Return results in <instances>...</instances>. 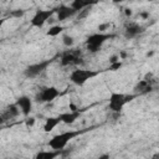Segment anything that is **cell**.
I'll use <instances>...</instances> for the list:
<instances>
[{
  "label": "cell",
  "instance_id": "obj_11",
  "mask_svg": "<svg viewBox=\"0 0 159 159\" xmlns=\"http://www.w3.org/2000/svg\"><path fill=\"white\" fill-rule=\"evenodd\" d=\"M144 31V29L142 26H139L138 24L133 22V24H129L125 26L124 29V37L128 39V40H132L134 37H137L139 34H142Z\"/></svg>",
  "mask_w": 159,
  "mask_h": 159
},
{
  "label": "cell",
  "instance_id": "obj_5",
  "mask_svg": "<svg viewBox=\"0 0 159 159\" xmlns=\"http://www.w3.org/2000/svg\"><path fill=\"white\" fill-rule=\"evenodd\" d=\"M53 14H56V9H47V10L40 9V10H37V11L35 12V15L32 16L30 24H31L32 27L41 29V27L52 17Z\"/></svg>",
  "mask_w": 159,
  "mask_h": 159
},
{
  "label": "cell",
  "instance_id": "obj_21",
  "mask_svg": "<svg viewBox=\"0 0 159 159\" xmlns=\"http://www.w3.org/2000/svg\"><path fill=\"white\" fill-rule=\"evenodd\" d=\"M25 14V10H16L12 12V16H16V17H20V16H24Z\"/></svg>",
  "mask_w": 159,
  "mask_h": 159
},
{
  "label": "cell",
  "instance_id": "obj_22",
  "mask_svg": "<svg viewBox=\"0 0 159 159\" xmlns=\"http://www.w3.org/2000/svg\"><path fill=\"white\" fill-rule=\"evenodd\" d=\"M139 16L143 20H147V19H149V11H142V12H139Z\"/></svg>",
  "mask_w": 159,
  "mask_h": 159
},
{
  "label": "cell",
  "instance_id": "obj_29",
  "mask_svg": "<svg viewBox=\"0 0 159 159\" xmlns=\"http://www.w3.org/2000/svg\"><path fill=\"white\" fill-rule=\"evenodd\" d=\"M10 1H15V0H10Z\"/></svg>",
  "mask_w": 159,
  "mask_h": 159
},
{
  "label": "cell",
  "instance_id": "obj_18",
  "mask_svg": "<svg viewBox=\"0 0 159 159\" xmlns=\"http://www.w3.org/2000/svg\"><path fill=\"white\" fill-rule=\"evenodd\" d=\"M62 42H63V45L65 46H67V47H71L72 45H73V37L72 36H70V35H65L63 37H62Z\"/></svg>",
  "mask_w": 159,
  "mask_h": 159
},
{
  "label": "cell",
  "instance_id": "obj_24",
  "mask_svg": "<svg viewBox=\"0 0 159 159\" xmlns=\"http://www.w3.org/2000/svg\"><path fill=\"white\" fill-rule=\"evenodd\" d=\"M124 12H125V15H127V16H130V15H132V10H130V9H125V11H124Z\"/></svg>",
  "mask_w": 159,
  "mask_h": 159
},
{
  "label": "cell",
  "instance_id": "obj_10",
  "mask_svg": "<svg viewBox=\"0 0 159 159\" xmlns=\"http://www.w3.org/2000/svg\"><path fill=\"white\" fill-rule=\"evenodd\" d=\"M77 14V11L70 5H60L56 7V16L58 21H65L72 16H75Z\"/></svg>",
  "mask_w": 159,
  "mask_h": 159
},
{
  "label": "cell",
  "instance_id": "obj_1",
  "mask_svg": "<svg viewBox=\"0 0 159 159\" xmlns=\"http://www.w3.org/2000/svg\"><path fill=\"white\" fill-rule=\"evenodd\" d=\"M135 98V94H125V93H120V92H112L109 94L108 98V108L113 112V113H119L124 106L133 101Z\"/></svg>",
  "mask_w": 159,
  "mask_h": 159
},
{
  "label": "cell",
  "instance_id": "obj_8",
  "mask_svg": "<svg viewBox=\"0 0 159 159\" xmlns=\"http://www.w3.org/2000/svg\"><path fill=\"white\" fill-rule=\"evenodd\" d=\"M80 55H81V51H67V52H65L60 58L61 66H71V65L80 63L81 62Z\"/></svg>",
  "mask_w": 159,
  "mask_h": 159
},
{
  "label": "cell",
  "instance_id": "obj_19",
  "mask_svg": "<svg viewBox=\"0 0 159 159\" xmlns=\"http://www.w3.org/2000/svg\"><path fill=\"white\" fill-rule=\"evenodd\" d=\"M120 67H122V62H120V61H117V62H114V63H111L109 70H111V71H117V70H119Z\"/></svg>",
  "mask_w": 159,
  "mask_h": 159
},
{
  "label": "cell",
  "instance_id": "obj_12",
  "mask_svg": "<svg viewBox=\"0 0 159 159\" xmlns=\"http://www.w3.org/2000/svg\"><path fill=\"white\" fill-rule=\"evenodd\" d=\"M81 116V112L77 109V111H70V112H63V113H60L58 117L61 118V122L65 123V124H72L76 122V119Z\"/></svg>",
  "mask_w": 159,
  "mask_h": 159
},
{
  "label": "cell",
  "instance_id": "obj_20",
  "mask_svg": "<svg viewBox=\"0 0 159 159\" xmlns=\"http://www.w3.org/2000/svg\"><path fill=\"white\" fill-rule=\"evenodd\" d=\"M25 124H26V127H27V128L34 127V124H35V118H32V117L27 118V119H26V122H25Z\"/></svg>",
  "mask_w": 159,
  "mask_h": 159
},
{
  "label": "cell",
  "instance_id": "obj_26",
  "mask_svg": "<svg viewBox=\"0 0 159 159\" xmlns=\"http://www.w3.org/2000/svg\"><path fill=\"white\" fill-rule=\"evenodd\" d=\"M153 55H154V51H150V52H148V53H147V56H148V57H150V56H153Z\"/></svg>",
  "mask_w": 159,
  "mask_h": 159
},
{
  "label": "cell",
  "instance_id": "obj_27",
  "mask_svg": "<svg viewBox=\"0 0 159 159\" xmlns=\"http://www.w3.org/2000/svg\"><path fill=\"white\" fill-rule=\"evenodd\" d=\"M130 1H137V0H130Z\"/></svg>",
  "mask_w": 159,
  "mask_h": 159
},
{
  "label": "cell",
  "instance_id": "obj_4",
  "mask_svg": "<svg viewBox=\"0 0 159 159\" xmlns=\"http://www.w3.org/2000/svg\"><path fill=\"white\" fill-rule=\"evenodd\" d=\"M98 75V72L92 71V70H86V68H77L73 70L70 73V81L76 84V86H83L88 80L96 77Z\"/></svg>",
  "mask_w": 159,
  "mask_h": 159
},
{
  "label": "cell",
  "instance_id": "obj_30",
  "mask_svg": "<svg viewBox=\"0 0 159 159\" xmlns=\"http://www.w3.org/2000/svg\"><path fill=\"white\" fill-rule=\"evenodd\" d=\"M56 1H60V0H56Z\"/></svg>",
  "mask_w": 159,
  "mask_h": 159
},
{
  "label": "cell",
  "instance_id": "obj_6",
  "mask_svg": "<svg viewBox=\"0 0 159 159\" xmlns=\"http://www.w3.org/2000/svg\"><path fill=\"white\" fill-rule=\"evenodd\" d=\"M52 61H53V60H43V61H40V62L29 65V66L24 70L25 77H27V78H34V77L39 76L40 73H42V72L52 63Z\"/></svg>",
  "mask_w": 159,
  "mask_h": 159
},
{
  "label": "cell",
  "instance_id": "obj_7",
  "mask_svg": "<svg viewBox=\"0 0 159 159\" xmlns=\"http://www.w3.org/2000/svg\"><path fill=\"white\" fill-rule=\"evenodd\" d=\"M60 96V91L56 87H45L36 94V101L41 103H50Z\"/></svg>",
  "mask_w": 159,
  "mask_h": 159
},
{
  "label": "cell",
  "instance_id": "obj_16",
  "mask_svg": "<svg viewBox=\"0 0 159 159\" xmlns=\"http://www.w3.org/2000/svg\"><path fill=\"white\" fill-rule=\"evenodd\" d=\"M62 31H63V27H62L61 25H53V26H51V27L46 31V35L50 36V37H55V36L60 35Z\"/></svg>",
  "mask_w": 159,
  "mask_h": 159
},
{
  "label": "cell",
  "instance_id": "obj_2",
  "mask_svg": "<svg viewBox=\"0 0 159 159\" xmlns=\"http://www.w3.org/2000/svg\"><path fill=\"white\" fill-rule=\"evenodd\" d=\"M80 134V132H75V130H66L62 133H58L56 135H53L50 140H48V147L53 150H62L66 148V145Z\"/></svg>",
  "mask_w": 159,
  "mask_h": 159
},
{
  "label": "cell",
  "instance_id": "obj_15",
  "mask_svg": "<svg viewBox=\"0 0 159 159\" xmlns=\"http://www.w3.org/2000/svg\"><path fill=\"white\" fill-rule=\"evenodd\" d=\"M57 155H60V150H51V152H40L35 155L36 159H53Z\"/></svg>",
  "mask_w": 159,
  "mask_h": 159
},
{
  "label": "cell",
  "instance_id": "obj_9",
  "mask_svg": "<svg viewBox=\"0 0 159 159\" xmlns=\"http://www.w3.org/2000/svg\"><path fill=\"white\" fill-rule=\"evenodd\" d=\"M15 103L19 106L21 113L25 116V117H29L31 111H32V99L27 96H20L16 98Z\"/></svg>",
  "mask_w": 159,
  "mask_h": 159
},
{
  "label": "cell",
  "instance_id": "obj_17",
  "mask_svg": "<svg viewBox=\"0 0 159 159\" xmlns=\"http://www.w3.org/2000/svg\"><path fill=\"white\" fill-rule=\"evenodd\" d=\"M20 108H19V106L16 104V103H14V104H10L9 107H7V114L10 116V117H17L19 114H20Z\"/></svg>",
  "mask_w": 159,
  "mask_h": 159
},
{
  "label": "cell",
  "instance_id": "obj_13",
  "mask_svg": "<svg viewBox=\"0 0 159 159\" xmlns=\"http://www.w3.org/2000/svg\"><path fill=\"white\" fill-rule=\"evenodd\" d=\"M97 2H98V0H72L71 6L78 12V11H82L83 9H87L92 5H96Z\"/></svg>",
  "mask_w": 159,
  "mask_h": 159
},
{
  "label": "cell",
  "instance_id": "obj_28",
  "mask_svg": "<svg viewBox=\"0 0 159 159\" xmlns=\"http://www.w3.org/2000/svg\"><path fill=\"white\" fill-rule=\"evenodd\" d=\"M148 1H153V0H148Z\"/></svg>",
  "mask_w": 159,
  "mask_h": 159
},
{
  "label": "cell",
  "instance_id": "obj_14",
  "mask_svg": "<svg viewBox=\"0 0 159 159\" xmlns=\"http://www.w3.org/2000/svg\"><path fill=\"white\" fill-rule=\"evenodd\" d=\"M60 123H62V122H61V118L58 116L57 117H50V118H47L46 122H45V124H43V132L45 133L52 132Z\"/></svg>",
  "mask_w": 159,
  "mask_h": 159
},
{
  "label": "cell",
  "instance_id": "obj_23",
  "mask_svg": "<svg viewBox=\"0 0 159 159\" xmlns=\"http://www.w3.org/2000/svg\"><path fill=\"white\" fill-rule=\"evenodd\" d=\"M119 60H120V58H119L118 55H113V56L109 57V63H114V62H117V61H119Z\"/></svg>",
  "mask_w": 159,
  "mask_h": 159
},
{
  "label": "cell",
  "instance_id": "obj_25",
  "mask_svg": "<svg viewBox=\"0 0 159 159\" xmlns=\"http://www.w3.org/2000/svg\"><path fill=\"white\" fill-rule=\"evenodd\" d=\"M123 0H112V2L113 4H119V2H122Z\"/></svg>",
  "mask_w": 159,
  "mask_h": 159
},
{
  "label": "cell",
  "instance_id": "obj_3",
  "mask_svg": "<svg viewBox=\"0 0 159 159\" xmlns=\"http://www.w3.org/2000/svg\"><path fill=\"white\" fill-rule=\"evenodd\" d=\"M112 37H114V35H112V34H106V32H96V34H92V35H89L88 37H87V40H86V46H87V50L89 51V52H98L101 48H102V46H103V43L107 41V40H109V39H112Z\"/></svg>",
  "mask_w": 159,
  "mask_h": 159
}]
</instances>
